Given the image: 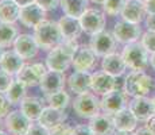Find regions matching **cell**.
I'll use <instances>...</instances> for the list:
<instances>
[{"instance_id": "cell-45", "label": "cell", "mask_w": 155, "mask_h": 135, "mask_svg": "<svg viewBox=\"0 0 155 135\" xmlns=\"http://www.w3.org/2000/svg\"><path fill=\"white\" fill-rule=\"evenodd\" d=\"M113 135H135V134H134L132 131H119V130H116V133Z\"/></svg>"}, {"instance_id": "cell-5", "label": "cell", "mask_w": 155, "mask_h": 135, "mask_svg": "<svg viewBox=\"0 0 155 135\" xmlns=\"http://www.w3.org/2000/svg\"><path fill=\"white\" fill-rule=\"evenodd\" d=\"M121 56L130 70H144L150 64V53L140 42L124 45Z\"/></svg>"}, {"instance_id": "cell-20", "label": "cell", "mask_w": 155, "mask_h": 135, "mask_svg": "<svg viewBox=\"0 0 155 135\" xmlns=\"http://www.w3.org/2000/svg\"><path fill=\"white\" fill-rule=\"evenodd\" d=\"M88 124L91 126L94 135H113L116 133L113 115H109V113H105V112L103 113L100 112L99 115L89 119Z\"/></svg>"}, {"instance_id": "cell-22", "label": "cell", "mask_w": 155, "mask_h": 135, "mask_svg": "<svg viewBox=\"0 0 155 135\" xmlns=\"http://www.w3.org/2000/svg\"><path fill=\"white\" fill-rule=\"evenodd\" d=\"M68 120V113L65 110H58V108L50 107V106H45L42 113H41L38 123H41L42 126L47 127L49 130L57 127V126L62 124Z\"/></svg>"}, {"instance_id": "cell-38", "label": "cell", "mask_w": 155, "mask_h": 135, "mask_svg": "<svg viewBox=\"0 0 155 135\" xmlns=\"http://www.w3.org/2000/svg\"><path fill=\"white\" fill-rule=\"evenodd\" d=\"M11 104L10 101L7 100V97H5L4 93H0V118L4 119L5 115H7L8 112L11 111Z\"/></svg>"}, {"instance_id": "cell-18", "label": "cell", "mask_w": 155, "mask_h": 135, "mask_svg": "<svg viewBox=\"0 0 155 135\" xmlns=\"http://www.w3.org/2000/svg\"><path fill=\"white\" fill-rule=\"evenodd\" d=\"M128 108L132 111V113L139 122H146L155 113L153 99H148L147 96L132 97V100L128 104Z\"/></svg>"}, {"instance_id": "cell-27", "label": "cell", "mask_w": 155, "mask_h": 135, "mask_svg": "<svg viewBox=\"0 0 155 135\" xmlns=\"http://www.w3.org/2000/svg\"><path fill=\"white\" fill-rule=\"evenodd\" d=\"M20 5L14 0H0V22L2 23H15L19 22Z\"/></svg>"}, {"instance_id": "cell-25", "label": "cell", "mask_w": 155, "mask_h": 135, "mask_svg": "<svg viewBox=\"0 0 155 135\" xmlns=\"http://www.w3.org/2000/svg\"><path fill=\"white\" fill-rule=\"evenodd\" d=\"M43 108H45L43 100L39 97H35V96H26L19 104V110L31 122H37L39 119Z\"/></svg>"}, {"instance_id": "cell-52", "label": "cell", "mask_w": 155, "mask_h": 135, "mask_svg": "<svg viewBox=\"0 0 155 135\" xmlns=\"http://www.w3.org/2000/svg\"><path fill=\"white\" fill-rule=\"evenodd\" d=\"M143 2H146V0H143Z\"/></svg>"}, {"instance_id": "cell-53", "label": "cell", "mask_w": 155, "mask_h": 135, "mask_svg": "<svg viewBox=\"0 0 155 135\" xmlns=\"http://www.w3.org/2000/svg\"><path fill=\"white\" fill-rule=\"evenodd\" d=\"M88 2H89V0H88Z\"/></svg>"}, {"instance_id": "cell-32", "label": "cell", "mask_w": 155, "mask_h": 135, "mask_svg": "<svg viewBox=\"0 0 155 135\" xmlns=\"http://www.w3.org/2000/svg\"><path fill=\"white\" fill-rule=\"evenodd\" d=\"M126 0H107L103 4V11L108 16H117L121 14Z\"/></svg>"}, {"instance_id": "cell-43", "label": "cell", "mask_w": 155, "mask_h": 135, "mask_svg": "<svg viewBox=\"0 0 155 135\" xmlns=\"http://www.w3.org/2000/svg\"><path fill=\"white\" fill-rule=\"evenodd\" d=\"M146 126H147L151 131H154V133H155V113L151 116L150 119H147V120H146Z\"/></svg>"}, {"instance_id": "cell-19", "label": "cell", "mask_w": 155, "mask_h": 135, "mask_svg": "<svg viewBox=\"0 0 155 135\" xmlns=\"http://www.w3.org/2000/svg\"><path fill=\"white\" fill-rule=\"evenodd\" d=\"M146 14L147 12H146L143 0H126L120 16L121 19L127 20V22L140 25V22L144 19Z\"/></svg>"}, {"instance_id": "cell-31", "label": "cell", "mask_w": 155, "mask_h": 135, "mask_svg": "<svg viewBox=\"0 0 155 135\" xmlns=\"http://www.w3.org/2000/svg\"><path fill=\"white\" fill-rule=\"evenodd\" d=\"M18 35H19V31H18V27L15 25L0 22V46L3 49L12 47Z\"/></svg>"}, {"instance_id": "cell-49", "label": "cell", "mask_w": 155, "mask_h": 135, "mask_svg": "<svg viewBox=\"0 0 155 135\" xmlns=\"http://www.w3.org/2000/svg\"><path fill=\"white\" fill-rule=\"evenodd\" d=\"M4 128V119L0 118V130H3Z\"/></svg>"}, {"instance_id": "cell-11", "label": "cell", "mask_w": 155, "mask_h": 135, "mask_svg": "<svg viewBox=\"0 0 155 135\" xmlns=\"http://www.w3.org/2000/svg\"><path fill=\"white\" fill-rule=\"evenodd\" d=\"M12 49L22 57L25 61H30L34 59L38 56L41 47L38 45L37 39H35L34 34H27V32H22L16 37Z\"/></svg>"}, {"instance_id": "cell-26", "label": "cell", "mask_w": 155, "mask_h": 135, "mask_svg": "<svg viewBox=\"0 0 155 135\" xmlns=\"http://www.w3.org/2000/svg\"><path fill=\"white\" fill-rule=\"evenodd\" d=\"M113 120H115L116 130L119 131H135L138 127V119L136 116L132 113V111L128 107H126L124 110L119 111L117 113L113 115Z\"/></svg>"}, {"instance_id": "cell-47", "label": "cell", "mask_w": 155, "mask_h": 135, "mask_svg": "<svg viewBox=\"0 0 155 135\" xmlns=\"http://www.w3.org/2000/svg\"><path fill=\"white\" fill-rule=\"evenodd\" d=\"M89 2H92V3H94V4H101L103 5L104 3L107 2V0H89Z\"/></svg>"}, {"instance_id": "cell-9", "label": "cell", "mask_w": 155, "mask_h": 135, "mask_svg": "<svg viewBox=\"0 0 155 135\" xmlns=\"http://www.w3.org/2000/svg\"><path fill=\"white\" fill-rule=\"evenodd\" d=\"M113 35H115L117 43L121 45H128L138 42L142 37V29L136 23H131L127 20L121 19L117 23H115L113 27Z\"/></svg>"}, {"instance_id": "cell-42", "label": "cell", "mask_w": 155, "mask_h": 135, "mask_svg": "<svg viewBox=\"0 0 155 135\" xmlns=\"http://www.w3.org/2000/svg\"><path fill=\"white\" fill-rule=\"evenodd\" d=\"M134 134L135 135H155L154 131H151L150 128L146 126V127H140V128H136L135 131H134Z\"/></svg>"}, {"instance_id": "cell-12", "label": "cell", "mask_w": 155, "mask_h": 135, "mask_svg": "<svg viewBox=\"0 0 155 135\" xmlns=\"http://www.w3.org/2000/svg\"><path fill=\"white\" fill-rule=\"evenodd\" d=\"M31 123L20 110H11L4 118V128L10 135H27Z\"/></svg>"}, {"instance_id": "cell-40", "label": "cell", "mask_w": 155, "mask_h": 135, "mask_svg": "<svg viewBox=\"0 0 155 135\" xmlns=\"http://www.w3.org/2000/svg\"><path fill=\"white\" fill-rule=\"evenodd\" d=\"M146 27L150 31H155V14H147V16H146Z\"/></svg>"}, {"instance_id": "cell-6", "label": "cell", "mask_w": 155, "mask_h": 135, "mask_svg": "<svg viewBox=\"0 0 155 135\" xmlns=\"http://www.w3.org/2000/svg\"><path fill=\"white\" fill-rule=\"evenodd\" d=\"M116 45H117V41H116L113 32L107 31L105 29L96 32V34L91 35V39H89L91 49L100 58H103V57L108 56L111 53H115Z\"/></svg>"}, {"instance_id": "cell-51", "label": "cell", "mask_w": 155, "mask_h": 135, "mask_svg": "<svg viewBox=\"0 0 155 135\" xmlns=\"http://www.w3.org/2000/svg\"><path fill=\"white\" fill-rule=\"evenodd\" d=\"M153 103H154V110H155V97L153 99Z\"/></svg>"}, {"instance_id": "cell-7", "label": "cell", "mask_w": 155, "mask_h": 135, "mask_svg": "<svg viewBox=\"0 0 155 135\" xmlns=\"http://www.w3.org/2000/svg\"><path fill=\"white\" fill-rule=\"evenodd\" d=\"M47 70L49 69L46 64H42V62H31V64L26 62L15 77L25 83L28 88H32V86H39L41 80L47 73Z\"/></svg>"}, {"instance_id": "cell-2", "label": "cell", "mask_w": 155, "mask_h": 135, "mask_svg": "<svg viewBox=\"0 0 155 135\" xmlns=\"http://www.w3.org/2000/svg\"><path fill=\"white\" fill-rule=\"evenodd\" d=\"M34 37L39 45L41 50L43 52H49V50L54 49L55 46L62 43L64 37L61 34L58 22L50 19H45L39 25L34 29Z\"/></svg>"}, {"instance_id": "cell-37", "label": "cell", "mask_w": 155, "mask_h": 135, "mask_svg": "<svg viewBox=\"0 0 155 135\" xmlns=\"http://www.w3.org/2000/svg\"><path fill=\"white\" fill-rule=\"evenodd\" d=\"M37 4H39L46 12L55 11L61 5V0H35Z\"/></svg>"}, {"instance_id": "cell-44", "label": "cell", "mask_w": 155, "mask_h": 135, "mask_svg": "<svg viewBox=\"0 0 155 135\" xmlns=\"http://www.w3.org/2000/svg\"><path fill=\"white\" fill-rule=\"evenodd\" d=\"M14 2L16 3L18 5H20V7H25V5H28V4L35 3V0H14Z\"/></svg>"}, {"instance_id": "cell-36", "label": "cell", "mask_w": 155, "mask_h": 135, "mask_svg": "<svg viewBox=\"0 0 155 135\" xmlns=\"http://www.w3.org/2000/svg\"><path fill=\"white\" fill-rule=\"evenodd\" d=\"M27 135H50V130L38 122H32L28 128Z\"/></svg>"}, {"instance_id": "cell-15", "label": "cell", "mask_w": 155, "mask_h": 135, "mask_svg": "<svg viewBox=\"0 0 155 135\" xmlns=\"http://www.w3.org/2000/svg\"><path fill=\"white\" fill-rule=\"evenodd\" d=\"M119 88L117 86V77H113L111 74L105 73L104 70L94 72L92 73V92L97 96L107 95L112 92L113 89Z\"/></svg>"}, {"instance_id": "cell-21", "label": "cell", "mask_w": 155, "mask_h": 135, "mask_svg": "<svg viewBox=\"0 0 155 135\" xmlns=\"http://www.w3.org/2000/svg\"><path fill=\"white\" fill-rule=\"evenodd\" d=\"M127 65L124 62V58L121 54L119 53H111L108 56L103 57L101 61V70H104L105 73L111 74L113 77H121L127 70Z\"/></svg>"}, {"instance_id": "cell-17", "label": "cell", "mask_w": 155, "mask_h": 135, "mask_svg": "<svg viewBox=\"0 0 155 135\" xmlns=\"http://www.w3.org/2000/svg\"><path fill=\"white\" fill-rule=\"evenodd\" d=\"M66 74L62 72H55V70H47V73L45 74L41 80L39 89L43 95H49L53 92L61 91L65 89L66 86Z\"/></svg>"}, {"instance_id": "cell-29", "label": "cell", "mask_w": 155, "mask_h": 135, "mask_svg": "<svg viewBox=\"0 0 155 135\" xmlns=\"http://www.w3.org/2000/svg\"><path fill=\"white\" fill-rule=\"evenodd\" d=\"M45 103H46V106L66 111V108L71 104V99H70L69 92H68L66 89H61V91L45 95Z\"/></svg>"}, {"instance_id": "cell-14", "label": "cell", "mask_w": 155, "mask_h": 135, "mask_svg": "<svg viewBox=\"0 0 155 135\" xmlns=\"http://www.w3.org/2000/svg\"><path fill=\"white\" fill-rule=\"evenodd\" d=\"M46 19V11L41 7L37 3H32V4L25 5V7H20V16H19V22L20 25L26 29H32L39 25L41 22Z\"/></svg>"}, {"instance_id": "cell-3", "label": "cell", "mask_w": 155, "mask_h": 135, "mask_svg": "<svg viewBox=\"0 0 155 135\" xmlns=\"http://www.w3.org/2000/svg\"><path fill=\"white\" fill-rule=\"evenodd\" d=\"M123 88L131 97L147 96L153 88V77L144 70H132L126 76Z\"/></svg>"}, {"instance_id": "cell-8", "label": "cell", "mask_w": 155, "mask_h": 135, "mask_svg": "<svg viewBox=\"0 0 155 135\" xmlns=\"http://www.w3.org/2000/svg\"><path fill=\"white\" fill-rule=\"evenodd\" d=\"M80 22L85 34L93 35L105 29V12L99 8H86L80 16Z\"/></svg>"}, {"instance_id": "cell-10", "label": "cell", "mask_w": 155, "mask_h": 135, "mask_svg": "<svg viewBox=\"0 0 155 135\" xmlns=\"http://www.w3.org/2000/svg\"><path fill=\"white\" fill-rule=\"evenodd\" d=\"M128 103V95L124 92V89L116 88L112 92L107 95H103L100 97V107L101 111L109 115H115L119 111L124 110Z\"/></svg>"}, {"instance_id": "cell-13", "label": "cell", "mask_w": 155, "mask_h": 135, "mask_svg": "<svg viewBox=\"0 0 155 135\" xmlns=\"http://www.w3.org/2000/svg\"><path fill=\"white\" fill-rule=\"evenodd\" d=\"M99 57L94 54V52L91 49V46L86 45H80L77 52L73 56V62L71 68L78 72H91L96 66V62Z\"/></svg>"}, {"instance_id": "cell-39", "label": "cell", "mask_w": 155, "mask_h": 135, "mask_svg": "<svg viewBox=\"0 0 155 135\" xmlns=\"http://www.w3.org/2000/svg\"><path fill=\"white\" fill-rule=\"evenodd\" d=\"M74 135H94L89 124H77L74 126Z\"/></svg>"}, {"instance_id": "cell-46", "label": "cell", "mask_w": 155, "mask_h": 135, "mask_svg": "<svg viewBox=\"0 0 155 135\" xmlns=\"http://www.w3.org/2000/svg\"><path fill=\"white\" fill-rule=\"evenodd\" d=\"M150 65L153 66V69L155 70V53H153L150 56Z\"/></svg>"}, {"instance_id": "cell-35", "label": "cell", "mask_w": 155, "mask_h": 135, "mask_svg": "<svg viewBox=\"0 0 155 135\" xmlns=\"http://www.w3.org/2000/svg\"><path fill=\"white\" fill-rule=\"evenodd\" d=\"M12 80H14L12 76H10L8 73H5L4 70L0 69V93L5 95V92L8 91V88H10Z\"/></svg>"}, {"instance_id": "cell-33", "label": "cell", "mask_w": 155, "mask_h": 135, "mask_svg": "<svg viewBox=\"0 0 155 135\" xmlns=\"http://www.w3.org/2000/svg\"><path fill=\"white\" fill-rule=\"evenodd\" d=\"M140 43L144 46V49L150 54L155 53V31H150V30H148L147 32L142 34Z\"/></svg>"}, {"instance_id": "cell-30", "label": "cell", "mask_w": 155, "mask_h": 135, "mask_svg": "<svg viewBox=\"0 0 155 135\" xmlns=\"http://www.w3.org/2000/svg\"><path fill=\"white\" fill-rule=\"evenodd\" d=\"M86 5H88V0H61L59 7L64 11V15L80 18L88 8Z\"/></svg>"}, {"instance_id": "cell-41", "label": "cell", "mask_w": 155, "mask_h": 135, "mask_svg": "<svg viewBox=\"0 0 155 135\" xmlns=\"http://www.w3.org/2000/svg\"><path fill=\"white\" fill-rule=\"evenodd\" d=\"M144 8L147 14H155V0H146Z\"/></svg>"}, {"instance_id": "cell-50", "label": "cell", "mask_w": 155, "mask_h": 135, "mask_svg": "<svg viewBox=\"0 0 155 135\" xmlns=\"http://www.w3.org/2000/svg\"><path fill=\"white\" fill-rule=\"evenodd\" d=\"M4 50H5V49H3V47L0 46V59H2V57H3V53H4Z\"/></svg>"}, {"instance_id": "cell-24", "label": "cell", "mask_w": 155, "mask_h": 135, "mask_svg": "<svg viewBox=\"0 0 155 135\" xmlns=\"http://www.w3.org/2000/svg\"><path fill=\"white\" fill-rule=\"evenodd\" d=\"M25 64L26 61L14 49H5L2 59H0V69L8 73L10 76L15 77Z\"/></svg>"}, {"instance_id": "cell-48", "label": "cell", "mask_w": 155, "mask_h": 135, "mask_svg": "<svg viewBox=\"0 0 155 135\" xmlns=\"http://www.w3.org/2000/svg\"><path fill=\"white\" fill-rule=\"evenodd\" d=\"M0 135H10V133L5 128H3V130H0Z\"/></svg>"}, {"instance_id": "cell-34", "label": "cell", "mask_w": 155, "mask_h": 135, "mask_svg": "<svg viewBox=\"0 0 155 135\" xmlns=\"http://www.w3.org/2000/svg\"><path fill=\"white\" fill-rule=\"evenodd\" d=\"M50 135H74V126L69 123H62L50 130Z\"/></svg>"}, {"instance_id": "cell-28", "label": "cell", "mask_w": 155, "mask_h": 135, "mask_svg": "<svg viewBox=\"0 0 155 135\" xmlns=\"http://www.w3.org/2000/svg\"><path fill=\"white\" fill-rule=\"evenodd\" d=\"M27 88L28 86L26 85L25 83H22L20 80H18L16 77H14L12 83H11L8 91L5 92V97L7 100L10 101L11 106H19L20 101L27 96Z\"/></svg>"}, {"instance_id": "cell-16", "label": "cell", "mask_w": 155, "mask_h": 135, "mask_svg": "<svg viewBox=\"0 0 155 135\" xmlns=\"http://www.w3.org/2000/svg\"><path fill=\"white\" fill-rule=\"evenodd\" d=\"M66 86L69 92L74 95H81L85 92H91L92 86V73L91 72H78L74 70L68 76Z\"/></svg>"}, {"instance_id": "cell-23", "label": "cell", "mask_w": 155, "mask_h": 135, "mask_svg": "<svg viewBox=\"0 0 155 135\" xmlns=\"http://www.w3.org/2000/svg\"><path fill=\"white\" fill-rule=\"evenodd\" d=\"M58 26L64 39H78L82 34V26L80 18H73L69 15H62L58 19Z\"/></svg>"}, {"instance_id": "cell-4", "label": "cell", "mask_w": 155, "mask_h": 135, "mask_svg": "<svg viewBox=\"0 0 155 135\" xmlns=\"http://www.w3.org/2000/svg\"><path fill=\"white\" fill-rule=\"evenodd\" d=\"M73 111L78 118L82 119H92L93 116L99 115L101 107H100V97L93 92H85L81 95H76L74 100L71 101Z\"/></svg>"}, {"instance_id": "cell-1", "label": "cell", "mask_w": 155, "mask_h": 135, "mask_svg": "<svg viewBox=\"0 0 155 135\" xmlns=\"http://www.w3.org/2000/svg\"><path fill=\"white\" fill-rule=\"evenodd\" d=\"M78 47L80 43L77 42V39H64L61 45L47 52V56L45 58L47 69L66 73L69 68H71L73 56Z\"/></svg>"}]
</instances>
